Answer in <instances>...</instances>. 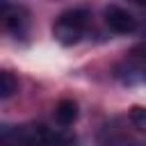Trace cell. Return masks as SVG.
I'll list each match as a JSON object with an SVG mask.
<instances>
[{"instance_id":"obj_4","label":"cell","mask_w":146,"mask_h":146,"mask_svg":"<svg viewBox=\"0 0 146 146\" xmlns=\"http://www.w3.org/2000/svg\"><path fill=\"white\" fill-rule=\"evenodd\" d=\"M103 18H105V25L114 34H130L139 25L135 14H130L125 7H119V5H107L105 11H103Z\"/></svg>"},{"instance_id":"obj_8","label":"cell","mask_w":146,"mask_h":146,"mask_svg":"<svg viewBox=\"0 0 146 146\" xmlns=\"http://www.w3.org/2000/svg\"><path fill=\"white\" fill-rule=\"evenodd\" d=\"M128 119H130V125L135 130H139L141 135H146V107H139V105L130 107Z\"/></svg>"},{"instance_id":"obj_2","label":"cell","mask_w":146,"mask_h":146,"mask_svg":"<svg viewBox=\"0 0 146 146\" xmlns=\"http://www.w3.org/2000/svg\"><path fill=\"white\" fill-rule=\"evenodd\" d=\"M89 23H91L89 9H84V7L66 9V11H62L55 18V23H52V36L62 46H75L87 34Z\"/></svg>"},{"instance_id":"obj_6","label":"cell","mask_w":146,"mask_h":146,"mask_svg":"<svg viewBox=\"0 0 146 146\" xmlns=\"http://www.w3.org/2000/svg\"><path fill=\"white\" fill-rule=\"evenodd\" d=\"M55 119L62 128L73 125V121L78 119V103L75 100H59L55 107Z\"/></svg>"},{"instance_id":"obj_5","label":"cell","mask_w":146,"mask_h":146,"mask_svg":"<svg viewBox=\"0 0 146 146\" xmlns=\"http://www.w3.org/2000/svg\"><path fill=\"white\" fill-rule=\"evenodd\" d=\"M2 18H5V25H7L16 36H23V34H25V27H27V11H25L23 7L2 5Z\"/></svg>"},{"instance_id":"obj_9","label":"cell","mask_w":146,"mask_h":146,"mask_svg":"<svg viewBox=\"0 0 146 146\" xmlns=\"http://www.w3.org/2000/svg\"><path fill=\"white\" fill-rule=\"evenodd\" d=\"M2 146H7V144H2Z\"/></svg>"},{"instance_id":"obj_3","label":"cell","mask_w":146,"mask_h":146,"mask_svg":"<svg viewBox=\"0 0 146 146\" xmlns=\"http://www.w3.org/2000/svg\"><path fill=\"white\" fill-rule=\"evenodd\" d=\"M114 75L123 84H144L146 82V43H139L132 50H128L114 66Z\"/></svg>"},{"instance_id":"obj_1","label":"cell","mask_w":146,"mask_h":146,"mask_svg":"<svg viewBox=\"0 0 146 146\" xmlns=\"http://www.w3.org/2000/svg\"><path fill=\"white\" fill-rule=\"evenodd\" d=\"M2 144L7 146H71L73 135L64 128H52L46 123H23V125H5Z\"/></svg>"},{"instance_id":"obj_7","label":"cell","mask_w":146,"mask_h":146,"mask_svg":"<svg viewBox=\"0 0 146 146\" xmlns=\"http://www.w3.org/2000/svg\"><path fill=\"white\" fill-rule=\"evenodd\" d=\"M14 91H18V80L14 78L11 71H2L0 73V98L7 100Z\"/></svg>"}]
</instances>
